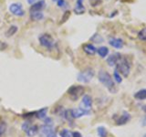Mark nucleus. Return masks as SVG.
Returning <instances> with one entry per match:
<instances>
[{
    "mask_svg": "<svg viewBox=\"0 0 146 137\" xmlns=\"http://www.w3.org/2000/svg\"><path fill=\"white\" fill-rule=\"evenodd\" d=\"M98 79L100 83H102L108 89L110 92L116 93L117 88L115 86V83H114L113 79L111 78V76L110 75L109 72H107L104 70H100L98 73Z\"/></svg>",
    "mask_w": 146,
    "mask_h": 137,
    "instance_id": "obj_1",
    "label": "nucleus"
},
{
    "mask_svg": "<svg viewBox=\"0 0 146 137\" xmlns=\"http://www.w3.org/2000/svg\"><path fill=\"white\" fill-rule=\"evenodd\" d=\"M116 70L119 71L121 75H122L124 78H127L130 75L131 72V62L126 58H121V61L117 63Z\"/></svg>",
    "mask_w": 146,
    "mask_h": 137,
    "instance_id": "obj_2",
    "label": "nucleus"
},
{
    "mask_svg": "<svg viewBox=\"0 0 146 137\" xmlns=\"http://www.w3.org/2000/svg\"><path fill=\"white\" fill-rule=\"evenodd\" d=\"M94 74H95V72L93 70V68H87L82 71H80V73H78L77 80L80 82H82V83H89L94 77Z\"/></svg>",
    "mask_w": 146,
    "mask_h": 137,
    "instance_id": "obj_3",
    "label": "nucleus"
},
{
    "mask_svg": "<svg viewBox=\"0 0 146 137\" xmlns=\"http://www.w3.org/2000/svg\"><path fill=\"white\" fill-rule=\"evenodd\" d=\"M85 92V89L81 85H72L68 90V94L71 100H77L80 96H82Z\"/></svg>",
    "mask_w": 146,
    "mask_h": 137,
    "instance_id": "obj_4",
    "label": "nucleus"
},
{
    "mask_svg": "<svg viewBox=\"0 0 146 137\" xmlns=\"http://www.w3.org/2000/svg\"><path fill=\"white\" fill-rule=\"evenodd\" d=\"M38 41L42 47L48 49H52L55 45V40L49 34H42L41 36H39Z\"/></svg>",
    "mask_w": 146,
    "mask_h": 137,
    "instance_id": "obj_5",
    "label": "nucleus"
},
{
    "mask_svg": "<svg viewBox=\"0 0 146 137\" xmlns=\"http://www.w3.org/2000/svg\"><path fill=\"white\" fill-rule=\"evenodd\" d=\"M9 11L14 16L17 17H23L25 15V10L23 9V7L20 3H12L9 6Z\"/></svg>",
    "mask_w": 146,
    "mask_h": 137,
    "instance_id": "obj_6",
    "label": "nucleus"
},
{
    "mask_svg": "<svg viewBox=\"0 0 146 137\" xmlns=\"http://www.w3.org/2000/svg\"><path fill=\"white\" fill-rule=\"evenodd\" d=\"M122 58L121 54L119 53V52H115L111 55H110L107 59V63L109 66L111 67H113V66H116L117 63L121 61V59Z\"/></svg>",
    "mask_w": 146,
    "mask_h": 137,
    "instance_id": "obj_7",
    "label": "nucleus"
},
{
    "mask_svg": "<svg viewBox=\"0 0 146 137\" xmlns=\"http://www.w3.org/2000/svg\"><path fill=\"white\" fill-rule=\"evenodd\" d=\"M91 106H92V98H91L90 95H87V94L84 95L80 103V108L90 111Z\"/></svg>",
    "mask_w": 146,
    "mask_h": 137,
    "instance_id": "obj_8",
    "label": "nucleus"
},
{
    "mask_svg": "<svg viewBox=\"0 0 146 137\" xmlns=\"http://www.w3.org/2000/svg\"><path fill=\"white\" fill-rule=\"evenodd\" d=\"M90 111H88V110H84V109H82V108H77V109L71 110L72 117L74 118V119L81 118L82 116L88 115V114H90Z\"/></svg>",
    "mask_w": 146,
    "mask_h": 137,
    "instance_id": "obj_9",
    "label": "nucleus"
},
{
    "mask_svg": "<svg viewBox=\"0 0 146 137\" xmlns=\"http://www.w3.org/2000/svg\"><path fill=\"white\" fill-rule=\"evenodd\" d=\"M131 120V114L128 112H123L121 115H120L117 120L115 121L117 125H124L126 123Z\"/></svg>",
    "mask_w": 146,
    "mask_h": 137,
    "instance_id": "obj_10",
    "label": "nucleus"
},
{
    "mask_svg": "<svg viewBox=\"0 0 146 137\" xmlns=\"http://www.w3.org/2000/svg\"><path fill=\"white\" fill-rule=\"evenodd\" d=\"M46 7V3L44 0H38V2L33 4L29 8L30 12H40Z\"/></svg>",
    "mask_w": 146,
    "mask_h": 137,
    "instance_id": "obj_11",
    "label": "nucleus"
},
{
    "mask_svg": "<svg viewBox=\"0 0 146 137\" xmlns=\"http://www.w3.org/2000/svg\"><path fill=\"white\" fill-rule=\"evenodd\" d=\"M109 44L113 47L114 49H120L123 47L124 45V42L121 39H119V38H111L109 39Z\"/></svg>",
    "mask_w": 146,
    "mask_h": 137,
    "instance_id": "obj_12",
    "label": "nucleus"
},
{
    "mask_svg": "<svg viewBox=\"0 0 146 137\" xmlns=\"http://www.w3.org/2000/svg\"><path fill=\"white\" fill-rule=\"evenodd\" d=\"M82 49H83V51L87 55H90V56H93V55H95L96 52H97V49L95 48V46L90 43L84 44L82 46Z\"/></svg>",
    "mask_w": 146,
    "mask_h": 137,
    "instance_id": "obj_13",
    "label": "nucleus"
},
{
    "mask_svg": "<svg viewBox=\"0 0 146 137\" xmlns=\"http://www.w3.org/2000/svg\"><path fill=\"white\" fill-rule=\"evenodd\" d=\"M41 132L47 137L48 136L49 134H53V132H55V130H54V128L52 127V125H47V124H45L43 126H41Z\"/></svg>",
    "mask_w": 146,
    "mask_h": 137,
    "instance_id": "obj_14",
    "label": "nucleus"
},
{
    "mask_svg": "<svg viewBox=\"0 0 146 137\" xmlns=\"http://www.w3.org/2000/svg\"><path fill=\"white\" fill-rule=\"evenodd\" d=\"M85 7L83 6V3H79L76 2L75 7L73 9V11L76 14V15H82V14L85 13Z\"/></svg>",
    "mask_w": 146,
    "mask_h": 137,
    "instance_id": "obj_15",
    "label": "nucleus"
},
{
    "mask_svg": "<svg viewBox=\"0 0 146 137\" xmlns=\"http://www.w3.org/2000/svg\"><path fill=\"white\" fill-rule=\"evenodd\" d=\"M44 18V13L40 12H30V19L33 21H39Z\"/></svg>",
    "mask_w": 146,
    "mask_h": 137,
    "instance_id": "obj_16",
    "label": "nucleus"
},
{
    "mask_svg": "<svg viewBox=\"0 0 146 137\" xmlns=\"http://www.w3.org/2000/svg\"><path fill=\"white\" fill-rule=\"evenodd\" d=\"M133 97L138 100H146V89H141L134 93Z\"/></svg>",
    "mask_w": 146,
    "mask_h": 137,
    "instance_id": "obj_17",
    "label": "nucleus"
},
{
    "mask_svg": "<svg viewBox=\"0 0 146 137\" xmlns=\"http://www.w3.org/2000/svg\"><path fill=\"white\" fill-rule=\"evenodd\" d=\"M38 126H36V125H30L29 128H27V130L25 132L27 134V136L33 137V136H35L36 134H38Z\"/></svg>",
    "mask_w": 146,
    "mask_h": 137,
    "instance_id": "obj_18",
    "label": "nucleus"
},
{
    "mask_svg": "<svg viewBox=\"0 0 146 137\" xmlns=\"http://www.w3.org/2000/svg\"><path fill=\"white\" fill-rule=\"evenodd\" d=\"M97 53L99 54L100 57L105 58L109 54V49L107 47H105V46H102V47H100L99 49H97Z\"/></svg>",
    "mask_w": 146,
    "mask_h": 137,
    "instance_id": "obj_19",
    "label": "nucleus"
},
{
    "mask_svg": "<svg viewBox=\"0 0 146 137\" xmlns=\"http://www.w3.org/2000/svg\"><path fill=\"white\" fill-rule=\"evenodd\" d=\"M47 112H48L47 108H42L35 112V116L38 119H45L46 116H47Z\"/></svg>",
    "mask_w": 146,
    "mask_h": 137,
    "instance_id": "obj_20",
    "label": "nucleus"
},
{
    "mask_svg": "<svg viewBox=\"0 0 146 137\" xmlns=\"http://www.w3.org/2000/svg\"><path fill=\"white\" fill-rule=\"evenodd\" d=\"M18 29L17 26H10L8 27L7 31L6 32V36L7 37V38H9V37H12L15 35L17 32Z\"/></svg>",
    "mask_w": 146,
    "mask_h": 137,
    "instance_id": "obj_21",
    "label": "nucleus"
},
{
    "mask_svg": "<svg viewBox=\"0 0 146 137\" xmlns=\"http://www.w3.org/2000/svg\"><path fill=\"white\" fill-rule=\"evenodd\" d=\"M90 40L91 41H93V42H95V43H102V42H103L104 41V39H103V38L100 35H99V34H94L92 37L90 38Z\"/></svg>",
    "mask_w": 146,
    "mask_h": 137,
    "instance_id": "obj_22",
    "label": "nucleus"
},
{
    "mask_svg": "<svg viewBox=\"0 0 146 137\" xmlns=\"http://www.w3.org/2000/svg\"><path fill=\"white\" fill-rule=\"evenodd\" d=\"M97 132H98V135H99L100 137H106L107 134H108L106 128L103 127V126H100V127H98Z\"/></svg>",
    "mask_w": 146,
    "mask_h": 137,
    "instance_id": "obj_23",
    "label": "nucleus"
},
{
    "mask_svg": "<svg viewBox=\"0 0 146 137\" xmlns=\"http://www.w3.org/2000/svg\"><path fill=\"white\" fill-rule=\"evenodd\" d=\"M63 116H64V118H65L67 121H68L70 122H72V120L74 119V118L72 117L71 110H66V111L63 112Z\"/></svg>",
    "mask_w": 146,
    "mask_h": 137,
    "instance_id": "obj_24",
    "label": "nucleus"
},
{
    "mask_svg": "<svg viewBox=\"0 0 146 137\" xmlns=\"http://www.w3.org/2000/svg\"><path fill=\"white\" fill-rule=\"evenodd\" d=\"M138 39L141 41H146V27H143L139 31Z\"/></svg>",
    "mask_w": 146,
    "mask_h": 137,
    "instance_id": "obj_25",
    "label": "nucleus"
},
{
    "mask_svg": "<svg viewBox=\"0 0 146 137\" xmlns=\"http://www.w3.org/2000/svg\"><path fill=\"white\" fill-rule=\"evenodd\" d=\"M113 78H114V80H115L117 83H121L122 81V78H121V75L119 73V71L115 68V70L113 72Z\"/></svg>",
    "mask_w": 146,
    "mask_h": 137,
    "instance_id": "obj_26",
    "label": "nucleus"
},
{
    "mask_svg": "<svg viewBox=\"0 0 146 137\" xmlns=\"http://www.w3.org/2000/svg\"><path fill=\"white\" fill-rule=\"evenodd\" d=\"M70 10H67L63 13V16L61 17V19H60V22H59V24H62V23H65L68 18H70Z\"/></svg>",
    "mask_w": 146,
    "mask_h": 137,
    "instance_id": "obj_27",
    "label": "nucleus"
},
{
    "mask_svg": "<svg viewBox=\"0 0 146 137\" xmlns=\"http://www.w3.org/2000/svg\"><path fill=\"white\" fill-rule=\"evenodd\" d=\"M60 137H71V132L68 131V130H67V129H63V130H61V132H60Z\"/></svg>",
    "mask_w": 146,
    "mask_h": 137,
    "instance_id": "obj_28",
    "label": "nucleus"
},
{
    "mask_svg": "<svg viewBox=\"0 0 146 137\" xmlns=\"http://www.w3.org/2000/svg\"><path fill=\"white\" fill-rule=\"evenodd\" d=\"M57 5L58 7H65L67 6L66 0H57Z\"/></svg>",
    "mask_w": 146,
    "mask_h": 137,
    "instance_id": "obj_29",
    "label": "nucleus"
},
{
    "mask_svg": "<svg viewBox=\"0 0 146 137\" xmlns=\"http://www.w3.org/2000/svg\"><path fill=\"white\" fill-rule=\"evenodd\" d=\"M102 3V0H90V4L91 7H97Z\"/></svg>",
    "mask_w": 146,
    "mask_h": 137,
    "instance_id": "obj_30",
    "label": "nucleus"
},
{
    "mask_svg": "<svg viewBox=\"0 0 146 137\" xmlns=\"http://www.w3.org/2000/svg\"><path fill=\"white\" fill-rule=\"evenodd\" d=\"M7 48V44L5 43L4 41L0 40V51H4V50H6Z\"/></svg>",
    "mask_w": 146,
    "mask_h": 137,
    "instance_id": "obj_31",
    "label": "nucleus"
},
{
    "mask_svg": "<svg viewBox=\"0 0 146 137\" xmlns=\"http://www.w3.org/2000/svg\"><path fill=\"white\" fill-rule=\"evenodd\" d=\"M5 132H6V124L2 122V123H0V137L4 134Z\"/></svg>",
    "mask_w": 146,
    "mask_h": 137,
    "instance_id": "obj_32",
    "label": "nucleus"
},
{
    "mask_svg": "<svg viewBox=\"0 0 146 137\" xmlns=\"http://www.w3.org/2000/svg\"><path fill=\"white\" fill-rule=\"evenodd\" d=\"M45 124L47 125H52V119L51 118H45Z\"/></svg>",
    "mask_w": 146,
    "mask_h": 137,
    "instance_id": "obj_33",
    "label": "nucleus"
},
{
    "mask_svg": "<svg viewBox=\"0 0 146 137\" xmlns=\"http://www.w3.org/2000/svg\"><path fill=\"white\" fill-rule=\"evenodd\" d=\"M71 137H82V135L79 132H72Z\"/></svg>",
    "mask_w": 146,
    "mask_h": 137,
    "instance_id": "obj_34",
    "label": "nucleus"
},
{
    "mask_svg": "<svg viewBox=\"0 0 146 137\" xmlns=\"http://www.w3.org/2000/svg\"><path fill=\"white\" fill-rule=\"evenodd\" d=\"M27 3H29V5H31V6H32L33 4H35V3L38 2V0H27Z\"/></svg>",
    "mask_w": 146,
    "mask_h": 137,
    "instance_id": "obj_35",
    "label": "nucleus"
},
{
    "mask_svg": "<svg viewBox=\"0 0 146 137\" xmlns=\"http://www.w3.org/2000/svg\"><path fill=\"white\" fill-rule=\"evenodd\" d=\"M47 137H58V136H57L56 132H53V134H49V135L47 136Z\"/></svg>",
    "mask_w": 146,
    "mask_h": 137,
    "instance_id": "obj_36",
    "label": "nucleus"
},
{
    "mask_svg": "<svg viewBox=\"0 0 146 137\" xmlns=\"http://www.w3.org/2000/svg\"><path fill=\"white\" fill-rule=\"evenodd\" d=\"M77 2H79V3H83V0H77Z\"/></svg>",
    "mask_w": 146,
    "mask_h": 137,
    "instance_id": "obj_37",
    "label": "nucleus"
},
{
    "mask_svg": "<svg viewBox=\"0 0 146 137\" xmlns=\"http://www.w3.org/2000/svg\"><path fill=\"white\" fill-rule=\"evenodd\" d=\"M53 2H57V0H52Z\"/></svg>",
    "mask_w": 146,
    "mask_h": 137,
    "instance_id": "obj_38",
    "label": "nucleus"
},
{
    "mask_svg": "<svg viewBox=\"0 0 146 137\" xmlns=\"http://www.w3.org/2000/svg\"><path fill=\"white\" fill-rule=\"evenodd\" d=\"M143 137H146V134H145L143 135Z\"/></svg>",
    "mask_w": 146,
    "mask_h": 137,
    "instance_id": "obj_39",
    "label": "nucleus"
}]
</instances>
